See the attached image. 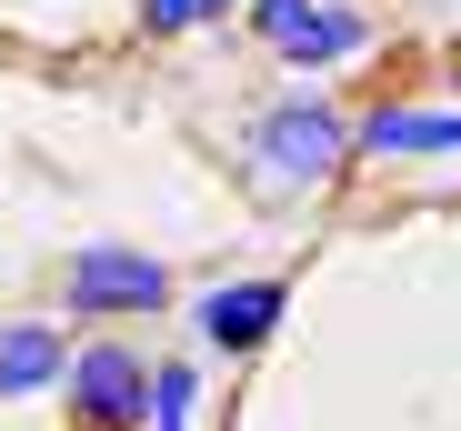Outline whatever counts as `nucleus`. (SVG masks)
<instances>
[{"label":"nucleus","instance_id":"obj_1","mask_svg":"<svg viewBox=\"0 0 461 431\" xmlns=\"http://www.w3.org/2000/svg\"><path fill=\"white\" fill-rule=\"evenodd\" d=\"M251 171H261V191H331L341 171H351V111L341 101H271L261 121H251Z\"/></svg>","mask_w":461,"mask_h":431},{"label":"nucleus","instance_id":"obj_2","mask_svg":"<svg viewBox=\"0 0 461 431\" xmlns=\"http://www.w3.org/2000/svg\"><path fill=\"white\" fill-rule=\"evenodd\" d=\"M60 391H70V431H140L150 421V362L131 341H81Z\"/></svg>","mask_w":461,"mask_h":431},{"label":"nucleus","instance_id":"obj_3","mask_svg":"<svg viewBox=\"0 0 461 431\" xmlns=\"http://www.w3.org/2000/svg\"><path fill=\"white\" fill-rule=\"evenodd\" d=\"M70 311L81 321H131V311H161L171 301V261H150V251H121V241H101V251H81L70 261Z\"/></svg>","mask_w":461,"mask_h":431},{"label":"nucleus","instance_id":"obj_4","mask_svg":"<svg viewBox=\"0 0 461 431\" xmlns=\"http://www.w3.org/2000/svg\"><path fill=\"white\" fill-rule=\"evenodd\" d=\"M281 311H291V281H211V292L191 301L201 341H221L230 362H251V351L281 341Z\"/></svg>","mask_w":461,"mask_h":431},{"label":"nucleus","instance_id":"obj_5","mask_svg":"<svg viewBox=\"0 0 461 431\" xmlns=\"http://www.w3.org/2000/svg\"><path fill=\"white\" fill-rule=\"evenodd\" d=\"M461 151V111H411V101H371L351 121V161H431Z\"/></svg>","mask_w":461,"mask_h":431},{"label":"nucleus","instance_id":"obj_6","mask_svg":"<svg viewBox=\"0 0 461 431\" xmlns=\"http://www.w3.org/2000/svg\"><path fill=\"white\" fill-rule=\"evenodd\" d=\"M60 372H70L60 321H11L0 331V401H41V391H60Z\"/></svg>","mask_w":461,"mask_h":431},{"label":"nucleus","instance_id":"obj_7","mask_svg":"<svg viewBox=\"0 0 461 431\" xmlns=\"http://www.w3.org/2000/svg\"><path fill=\"white\" fill-rule=\"evenodd\" d=\"M351 50H371V11H351V0H321V11L301 21V40H291L281 60L321 70V60H351Z\"/></svg>","mask_w":461,"mask_h":431},{"label":"nucleus","instance_id":"obj_8","mask_svg":"<svg viewBox=\"0 0 461 431\" xmlns=\"http://www.w3.org/2000/svg\"><path fill=\"white\" fill-rule=\"evenodd\" d=\"M201 411V362H150V431H191Z\"/></svg>","mask_w":461,"mask_h":431},{"label":"nucleus","instance_id":"obj_9","mask_svg":"<svg viewBox=\"0 0 461 431\" xmlns=\"http://www.w3.org/2000/svg\"><path fill=\"white\" fill-rule=\"evenodd\" d=\"M312 11H321V0H251V31H261L271 50H291V40H301V21H312Z\"/></svg>","mask_w":461,"mask_h":431},{"label":"nucleus","instance_id":"obj_10","mask_svg":"<svg viewBox=\"0 0 461 431\" xmlns=\"http://www.w3.org/2000/svg\"><path fill=\"white\" fill-rule=\"evenodd\" d=\"M140 31L150 40H181V31H201V11H191V0H140Z\"/></svg>","mask_w":461,"mask_h":431},{"label":"nucleus","instance_id":"obj_11","mask_svg":"<svg viewBox=\"0 0 461 431\" xmlns=\"http://www.w3.org/2000/svg\"><path fill=\"white\" fill-rule=\"evenodd\" d=\"M191 11H201V21H230V11H241V0H191Z\"/></svg>","mask_w":461,"mask_h":431}]
</instances>
